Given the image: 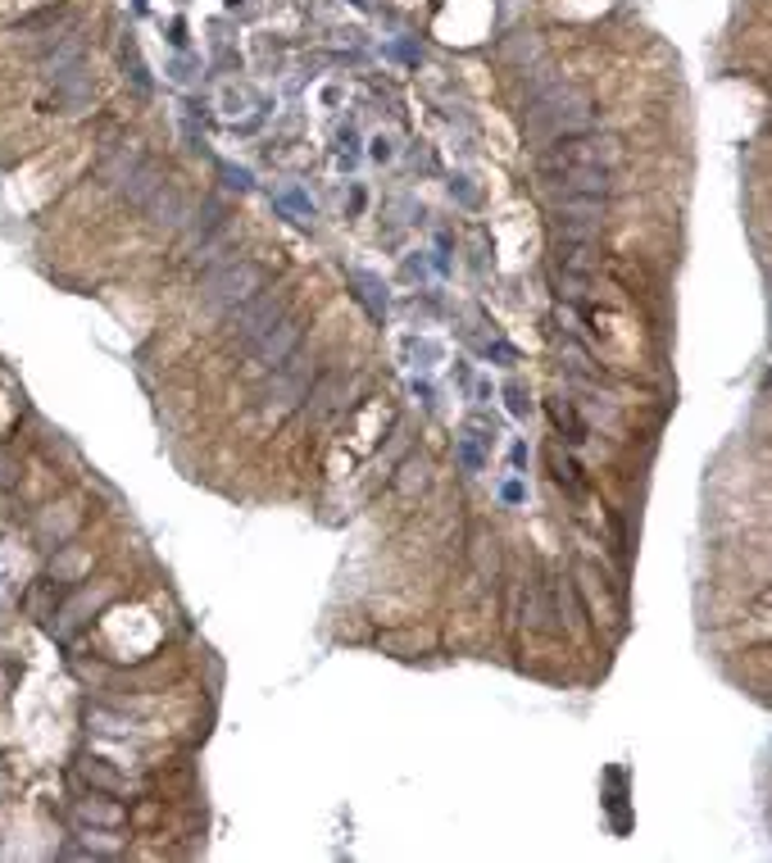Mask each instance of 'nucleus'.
<instances>
[{"label":"nucleus","instance_id":"nucleus-1","mask_svg":"<svg viewBox=\"0 0 772 863\" xmlns=\"http://www.w3.org/2000/svg\"><path fill=\"white\" fill-rule=\"evenodd\" d=\"M596 123V101L591 91H581L577 82H550L541 96L522 101V133H528L532 146H554L564 137H577Z\"/></svg>","mask_w":772,"mask_h":863},{"label":"nucleus","instance_id":"nucleus-2","mask_svg":"<svg viewBox=\"0 0 772 863\" xmlns=\"http://www.w3.org/2000/svg\"><path fill=\"white\" fill-rule=\"evenodd\" d=\"M268 287V268L255 260H228L223 268H214L205 277V304L214 314H237L241 304H251Z\"/></svg>","mask_w":772,"mask_h":863},{"label":"nucleus","instance_id":"nucleus-3","mask_svg":"<svg viewBox=\"0 0 772 863\" xmlns=\"http://www.w3.org/2000/svg\"><path fill=\"white\" fill-rule=\"evenodd\" d=\"M268 382H264V391H260V414L264 418H287L291 410H300L304 405V395H309V387H314V359H287V364H277V368H268Z\"/></svg>","mask_w":772,"mask_h":863},{"label":"nucleus","instance_id":"nucleus-4","mask_svg":"<svg viewBox=\"0 0 772 863\" xmlns=\"http://www.w3.org/2000/svg\"><path fill=\"white\" fill-rule=\"evenodd\" d=\"M541 160H550V164H591V169H618L623 164V141H618L613 133H577V137H564V141H554V146H545V156Z\"/></svg>","mask_w":772,"mask_h":863},{"label":"nucleus","instance_id":"nucleus-5","mask_svg":"<svg viewBox=\"0 0 772 863\" xmlns=\"http://www.w3.org/2000/svg\"><path fill=\"white\" fill-rule=\"evenodd\" d=\"M283 314H287V296H255L251 304H241V310L232 314V336H237V346L251 350Z\"/></svg>","mask_w":772,"mask_h":863},{"label":"nucleus","instance_id":"nucleus-6","mask_svg":"<svg viewBox=\"0 0 772 863\" xmlns=\"http://www.w3.org/2000/svg\"><path fill=\"white\" fill-rule=\"evenodd\" d=\"M300 342H304V323L300 319H291V314H283L277 319L260 342L251 346V359L260 364V368H277V364H287L296 350H300Z\"/></svg>","mask_w":772,"mask_h":863},{"label":"nucleus","instance_id":"nucleus-7","mask_svg":"<svg viewBox=\"0 0 772 863\" xmlns=\"http://www.w3.org/2000/svg\"><path fill=\"white\" fill-rule=\"evenodd\" d=\"M146 214H150V223H154V228H187V219H192V200L182 196L177 187H169V182H164V187L146 200Z\"/></svg>","mask_w":772,"mask_h":863},{"label":"nucleus","instance_id":"nucleus-8","mask_svg":"<svg viewBox=\"0 0 772 863\" xmlns=\"http://www.w3.org/2000/svg\"><path fill=\"white\" fill-rule=\"evenodd\" d=\"M500 59H505L509 69H522V73H528V65H541V59H545L541 33H518V37H509V42L500 46Z\"/></svg>","mask_w":772,"mask_h":863},{"label":"nucleus","instance_id":"nucleus-9","mask_svg":"<svg viewBox=\"0 0 772 863\" xmlns=\"http://www.w3.org/2000/svg\"><path fill=\"white\" fill-rule=\"evenodd\" d=\"M223 228H228V209H223L219 200H205L200 214L192 209V219H187V241H192V245H205L209 237H219Z\"/></svg>","mask_w":772,"mask_h":863},{"label":"nucleus","instance_id":"nucleus-10","mask_svg":"<svg viewBox=\"0 0 772 863\" xmlns=\"http://www.w3.org/2000/svg\"><path fill=\"white\" fill-rule=\"evenodd\" d=\"M342 395H346V378H342V373H332V378L314 382V387H309V395H304L309 418H327L332 410H342Z\"/></svg>","mask_w":772,"mask_h":863},{"label":"nucleus","instance_id":"nucleus-11","mask_svg":"<svg viewBox=\"0 0 772 863\" xmlns=\"http://www.w3.org/2000/svg\"><path fill=\"white\" fill-rule=\"evenodd\" d=\"M427 482H431V464H427L423 454H410L405 464H400V473H395V491L405 500H414L418 491H427Z\"/></svg>","mask_w":772,"mask_h":863},{"label":"nucleus","instance_id":"nucleus-12","mask_svg":"<svg viewBox=\"0 0 772 863\" xmlns=\"http://www.w3.org/2000/svg\"><path fill=\"white\" fill-rule=\"evenodd\" d=\"M473 568H477V577L482 582H496V573H500V545H496V537H473Z\"/></svg>","mask_w":772,"mask_h":863},{"label":"nucleus","instance_id":"nucleus-13","mask_svg":"<svg viewBox=\"0 0 772 863\" xmlns=\"http://www.w3.org/2000/svg\"><path fill=\"white\" fill-rule=\"evenodd\" d=\"M82 814H87L91 822H105V827H118V822H123V814L110 809V805H82Z\"/></svg>","mask_w":772,"mask_h":863},{"label":"nucleus","instance_id":"nucleus-14","mask_svg":"<svg viewBox=\"0 0 772 863\" xmlns=\"http://www.w3.org/2000/svg\"><path fill=\"white\" fill-rule=\"evenodd\" d=\"M10 482H14V469H10V459L0 454V486H10Z\"/></svg>","mask_w":772,"mask_h":863}]
</instances>
